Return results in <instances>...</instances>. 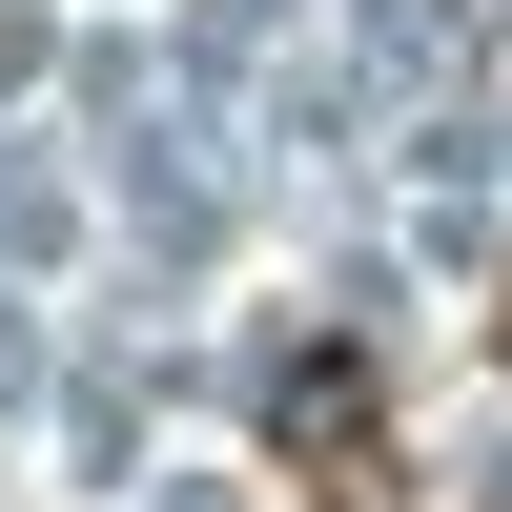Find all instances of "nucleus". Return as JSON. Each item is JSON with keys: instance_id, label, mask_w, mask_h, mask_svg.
Wrapping results in <instances>:
<instances>
[{"instance_id": "f257e3e1", "label": "nucleus", "mask_w": 512, "mask_h": 512, "mask_svg": "<svg viewBox=\"0 0 512 512\" xmlns=\"http://www.w3.org/2000/svg\"><path fill=\"white\" fill-rule=\"evenodd\" d=\"M267 451L328 512H390V390H369V349H287L267 369Z\"/></svg>"}, {"instance_id": "f03ea898", "label": "nucleus", "mask_w": 512, "mask_h": 512, "mask_svg": "<svg viewBox=\"0 0 512 512\" xmlns=\"http://www.w3.org/2000/svg\"><path fill=\"white\" fill-rule=\"evenodd\" d=\"M492 349H512V308H492Z\"/></svg>"}]
</instances>
